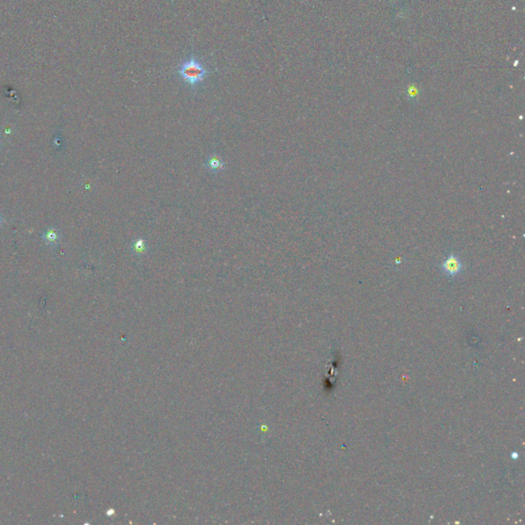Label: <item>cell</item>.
<instances>
[{"label":"cell","mask_w":525,"mask_h":525,"mask_svg":"<svg viewBox=\"0 0 525 525\" xmlns=\"http://www.w3.org/2000/svg\"><path fill=\"white\" fill-rule=\"evenodd\" d=\"M203 165L205 168H207V170H209V172L213 174H219L226 168V164L224 160L222 159V157L220 155L216 153L209 155Z\"/></svg>","instance_id":"3"},{"label":"cell","mask_w":525,"mask_h":525,"mask_svg":"<svg viewBox=\"0 0 525 525\" xmlns=\"http://www.w3.org/2000/svg\"><path fill=\"white\" fill-rule=\"evenodd\" d=\"M439 267L441 272L450 279H454L458 277L465 269L462 259L452 252H450L444 258Z\"/></svg>","instance_id":"2"},{"label":"cell","mask_w":525,"mask_h":525,"mask_svg":"<svg viewBox=\"0 0 525 525\" xmlns=\"http://www.w3.org/2000/svg\"><path fill=\"white\" fill-rule=\"evenodd\" d=\"M0 148H1V141H0Z\"/></svg>","instance_id":"7"},{"label":"cell","mask_w":525,"mask_h":525,"mask_svg":"<svg viewBox=\"0 0 525 525\" xmlns=\"http://www.w3.org/2000/svg\"><path fill=\"white\" fill-rule=\"evenodd\" d=\"M2 225H3V218L1 215H0V228L2 227Z\"/></svg>","instance_id":"6"},{"label":"cell","mask_w":525,"mask_h":525,"mask_svg":"<svg viewBox=\"0 0 525 525\" xmlns=\"http://www.w3.org/2000/svg\"><path fill=\"white\" fill-rule=\"evenodd\" d=\"M178 74L184 81L195 87L205 79L208 70L199 62V60H197L195 57H191L181 64Z\"/></svg>","instance_id":"1"},{"label":"cell","mask_w":525,"mask_h":525,"mask_svg":"<svg viewBox=\"0 0 525 525\" xmlns=\"http://www.w3.org/2000/svg\"><path fill=\"white\" fill-rule=\"evenodd\" d=\"M130 251L136 256H143L148 252V243L144 238H136L130 244Z\"/></svg>","instance_id":"5"},{"label":"cell","mask_w":525,"mask_h":525,"mask_svg":"<svg viewBox=\"0 0 525 525\" xmlns=\"http://www.w3.org/2000/svg\"><path fill=\"white\" fill-rule=\"evenodd\" d=\"M41 238L48 246L54 247L59 244L60 239H61V234L58 229H56L55 227H50L43 232V234L41 235Z\"/></svg>","instance_id":"4"}]
</instances>
